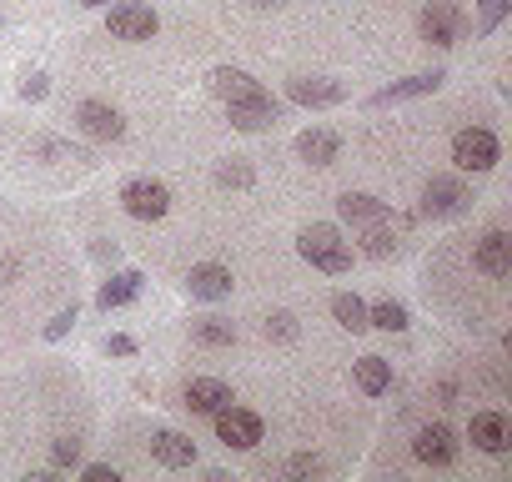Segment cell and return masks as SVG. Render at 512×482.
Segmentation results:
<instances>
[{
  "label": "cell",
  "mask_w": 512,
  "mask_h": 482,
  "mask_svg": "<svg viewBox=\"0 0 512 482\" xmlns=\"http://www.w3.org/2000/svg\"><path fill=\"white\" fill-rule=\"evenodd\" d=\"M297 252H302V262H312L322 277H347V272H352V247L342 241V231H337L332 221H312V226H302Z\"/></svg>",
  "instance_id": "obj_1"
},
{
  "label": "cell",
  "mask_w": 512,
  "mask_h": 482,
  "mask_svg": "<svg viewBox=\"0 0 512 482\" xmlns=\"http://www.w3.org/2000/svg\"><path fill=\"white\" fill-rule=\"evenodd\" d=\"M467 31H472V26H467V16H462L457 0H427V6L417 11V36H422L427 46H437V51L462 46Z\"/></svg>",
  "instance_id": "obj_2"
},
{
  "label": "cell",
  "mask_w": 512,
  "mask_h": 482,
  "mask_svg": "<svg viewBox=\"0 0 512 482\" xmlns=\"http://www.w3.org/2000/svg\"><path fill=\"white\" fill-rule=\"evenodd\" d=\"M497 156H502V146H497V136H492L487 126H462V131L452 136V166H457V171L482 176V171L497 166Z\"/></svg>",
  "instance_id": "obj_3"
},
{
  "label": "cell",
  "mask_w": 512,
  "mask_h": 482,
  "mask_svg": "<svg viewBox=\"0 0 512 482\" xmlns=\"http://www.w3.org/2000/svg\"><path fill=\"white\" fill-rule=\"evenodd\" d=\"M211 422H216V437H221V447H236V452H251L256 442L267 437V422L256 417L251 407H236V402H226L221 412H211Z\"/></svg>",
  "instance_id": "obj_4"
},
{
  "label": "cell",
  "mask_w": 512,
  "mask_h": 482,
  "mask_svg": "<svg viewBox=\"0 0 512 482\" xmlns=\"http://www.w3.org/2000/svg\"><path fill=\"white\" fill-rule=\"evenodd\" d=\"M121 211H126L131 221H161V216L171 211L166 181H156V176H131V181L121 186Z\"/></svg>",
  "instance_id": "obj_5"
},
{
  "label": "cell",
  "mask_w": 512,
  "mask_h": 482,
  "mask_svg": "<svg viewBox=\"0 0 512 482\" xmlns=\"http://www.w3.org/2000/svg\"><path fill=\"white\" fill-rule=\"evenodd\" d=\"M106 31L116 41H126V46H141V41H151L161 31V16L151 6H141V0H121V6H111V16H106Z\"/></svg>",
  "instance_id": "obj_6"
},
{
  "label": "cell",
  "mask_w": 512,
  "mask_h": 482,
  "mask_svg": "<svg viewBox=\"0 0 512 482\" xmlns=\"http://www.w3.org/2000/svg\"><path fill=\"white\" fill-rule=\"evenodd\" d=\"M206 91L221 101V106H236V101H251V96H262L267 86L256 81L251 71H241V66H211L206 71Z\"/></svg>",
  "instance_id": "obj_7"
},
{
  "label": "cell",
  "mask_w": 512,
  "mask_h": 482,
  "mask_svg": "<svg viewBox=\"0 0 512 482\" xmlns=\"http://www.w3.org/2000/svg\"><path fill=\"white\" fill-rule=\"evenodd\" d=\"M287 101H297L307 111H327V106H342L347 101V86L332 81V76H292L287 81Z\"/></svg>",
  "instance_id": "obj_8"
},
{
  "label": "cell",
  "mask_w": 512,
  "mask_h": 482,
  "mask_svg": "<svg viewBox=\"0 0 512 482\" xmlns=\"http://www.w3.org/2000/svg\"><path fill=\"white\" fill-rule=\"evenodd\" d=\"M76 131L91 141H121L126 136V116L111 101H81L76 106Z\"/></svg>",
  "instance_id": "obj_9"
},
{
  "label": "cell",
  "mask_w": 512,
  "mask_h": 482,
  "mask_svg": "<svg viewBox=\"0 0 512 482\" xmlns=\"http://www.w3.org/2000/svg\"><path fill=\"white\" fill-rule=\"evenodd\" d=\"M412 457L427 462V467H452V462H457V432H452L447 422H427V427H417V437H412Z\"/></svg>",
  "instance_id": "obj_10"
},
{
  "label": "cell",
  "mask_w": 512,
  "mask_h": 482,
  "mask_svg": "<svg viewBox=\"0 0 512 482\" xmlns=\"http://www.w3.org/2000/svg\"><path fill=\"white\" fill-rule=\"evenodd\" d=\"M467 201H472V191L457 176H432L422 186V216H462Z\"/></svg>",
  "instance_id": "obj_11"
},
{
  "label": "cell",
  "mask_w": 512,
  "mask_h": 482,
  "mask_svg": "<svg viewBox=\"0 0 512 482\" xmlns=\"http://www.w3.org/2000/svg\"><path fill=\"white\" fill-rule=\"evenodd\" d=\"M467 437H472V447L477 452H507L512 447V417L507 412H497V407H487V412H472V422H467Z\"/></svg>",
  "instance_id": "obj_12"
},
{
  "label": "cell",
  "mask_w": 512,
  "mask_h": 482,
  "mask_svg": "<svg viewBox=\"0 0 512 482\" xmlns=\"http://www.w3.org/2000/svg\"><path fill=\"white\" fill-rule=\"evenodd\" d=\"M226 121H231L236 131H272V126L282 121V101H277L272 91H262V96H251V101L226 106Z\"/></svg>",
  "instance_id": "obj_13"
},
{
  "label": "cell",
  "mask_w": 512,
  "mask_h": 482,
  "mask_svg": "<svg viewBox=\"0 0 512 482\" xmlns=\"http://www.w3.org/2000/svg\"><path fill=\"white\" fill-rule=\"evenodd\" d=\"M472 267H477L482 277H492V282L512 277V236H507V231H487L477 247H472Z\"/></svg>",
  "instance_id": "obj_14"
},
{
  "label": "cell",
  "mask_w": 512,
  "mask_h": 482,
  "mask_svg": "<svg viewBox=\"0 0 512 482\" xmlns=\"http://www.w3.org/2000/svg\"><path fill=\"white\" fill-rule=\"evenodd\" d=\"M442 81H447V71H417V76H402V81H392V86L372 91V101H367V106H397V101H417V96H432V91H442Z\"/></svg>",
  "instance_id": "obj_15"
},
{
  "label": "cell",
  "mask_w": 512,
  "mask_h": 482,
  "mask_svg": "<svg viewBox=\"0 0 512 482\" xmlns=\"http://www.w3.org/2000/svg\"><path fill=\"white\" fill-rule=\"evenodd\" d=\"M231 267H221V262H196L191 272H186V292L196 297V302H226L231 297Z\"/></svg>",
  "instance_id": "obj_16"
},
{
  "label": "cell",
  "mask_w": 512,
  "mask_h": 482,
  "mask_svg": "<svg viewBox=\"0 0 512 482\" xmlns=\"http://www.w3.org/2000/svg\"><path fill=\"white\" fill-rule=\"evenodd\" d=\"M151 457H156L161 467L181 472V467H196V442H191L186 432H176V427H156V432H151Z\"/></svg>",
  "instance_id": "obj_17"
},
{
  "label": "cell",
  "mask_w": 512,
  "mask_h": 482,
  "mask_svg": "<svg viewBox=\"0 0 512 482\" xmlns=\"http://www.w3.org/2000/svg\"><path fill=\"white\" fill-rule=\"evenodd\" d=\"M141 287H146V277H141L136 267H121V272H111V277L101 282L96 307H101V312H121V307H131V302L141 297Z\"/></svg>",
  "instance_id": "obj_18"
},
{
  "label": "cell",
  "mask_w": 512,
  "mask_h": 482,
  "mask_svg": "<svg viewBox=\"0 0 512 482\" xmlns=\"http://www.w3.org/2000/svg\"><path fill=\"white\" fill-rule=\"evenodd\" d=\"M226 402H236V397H231V387H226L221 377H191L186 392H181V407H186V412H201V417L221 412Z\"/></svg>",
  "instance_id": "obj_19"
},
{
  "label": "cell",
  "mask_w": 512,
  "mask_h": 482,
  "mask_svg": "<svg viewBox=\"0 0 512 482\" xmlns=\"http://www.w3.org/2000/svg\"><path fill=\"white\" fill-rule=\"evenodd\" d=\"M297 156H302L307 166H332V161L342 156V136L327 131V126H307V131L297 136Z\"/></svg>",
  "instance_id": "obj_20"
},
{
  "label": "cell",
  "mask_w": 512,
  "mask_h": 482,
  "mask_svg": "<svg viewBox=\"0 0 512 482\" xmlns=\"http://www.w3.org/2000/svg\"><path fill=\"white\" fill-rule=\"evenodd\" d=\"M337 211H342V221H352V226H372V221H392V211H387V201H377L372 191H342V196H337Z\"/></svg>",
  "instance_id": "obj_21"
},
{
  "label": "cell",
  "mask_w": 512,
  "mask_h": 482,
  "mask_svg": "<svg viewBox=\"0 0 512 482\" xmlns=\"http://www.w3.org/2000/svg\"><path fill=\"white\" fill-rule=\"evenodd\" d=\"M352 377H357V387H362L367 397H382V392L392 387V362L377 357V352H367V357L352 362Z\"/></svg>",
  "instance_id": "obj_22"
},
{
  "label": "cell",
  "mask_w": 512,
  "mask_h": 482,
  "mask_svg": "<svg viewBox=\"0 0 512 482\" xmlns=\"http://www.w3.org/2000/svg\"><path fill=\"white\" fill-rule=\"evenodd\" d=\"M31 156H41V161H56V166H91V151H81V146H71V141H61V136H36L31 141Z\"/></svg>",
  "instance_id": "obj_23"
},
{
  "label": "cell",
  "mask_w": 512,
  "mask_h": 482,
  "mask_svg": "<svg viewBox=\"0 0 512 482\" xmlns=\"http://www.w3.org/2000/svg\"><path fill=\"white\" fill-rule=\"evenodd\" d=\"M332 317H337V327L352 332V337L367 332V302H362L357 292H337V297H332Z\"/></svg>",
  "instance_id": "obj_24"
},
{
  "label": "cell",
  "mask_w": 512,
  "mask_h": 482,
  "mask_svg": "<svg viewBox=\"0 0 512 482\" xmlns=\"http://www.w3.org/2000/svg\"><path fill=\"white\" fill-rule=\"evenodd\" d=\"M367 327H377V332H407V327H412V317H407V307H402V302L382 297V302H372V307H367Z\"/></svg>",
  "instance_id": "obj_25"
},
{
  "label": "cell",
  "mask_w": 512,
  "mask_h": 482,
  "mask_svg": "<svg viewBox=\"0 0 512 482\" xmlns=\"http://www.w3.org/2000/svg\"><path fill=\"white\" fill-rule=\"evenodd\" d=\"M191 337L201 347H231L236 342V322H226V317H191Z\"/></svg>",
  "instance_id": "obj_26"
},
{
  "label": "cell",
  "mask_w": 512,
  "mask_h": 482,
  "mask_svg": "<svg viewBox=\"0 0 512 482\" xmlns=\"http://www.w3.org/2000/svg\"><path fill=\"white\" fill-rule=\"evenodd\" d=\"M251 181H256V171L246 166V156H226V161L216 166V186H221V191H246Z\"/></svg>",
  "instance_id": "obj_27"
},
{
  "label": "cell",
  "mask_w": 512,
  "mask_h": 482,
  "mask_svg": "<svg viewBox=\"0 0 512 482\" xmlns=\"http://www.w3.org/2000/svg\"><path fill=\"white\" fill-rule=\"evenodd\" d=\"M362 252H367V257H392V252H397V236L387 231V221H372V226L362 231Z\"/></svg>",
  "instance_id": "obj_28"
},
{
  "label": "cell",
  "mask_w": 512,
  "mask_h": 482,
  "mask_svg": "<svg viewBox=\"0 0 512 482\" xmlns=\"http://www.w3.org/2000/svg\"><path fill=\"white\" fill-rule=\"evenodd\" d=\"M507 6H512V0H477V36H492L502 21H507Z\"/></svg>",
  "instance_id": "obj_29"
},
{
  "label": "cell",
  "mask_w": 512,
  "mask_h": 482,
  "mask_svg": "<svg viewBox=\"0 0 512 482\" xmlns=\"http://www.w3.org/2000/svg\"><path fill=\"white\" fill-rule=\"evenodd\" d=\"M16 96H21V101H46V96H51V76H46V71H26V76L16 81Z\"/></svg>",
  "instance_id": "obj_30"
},
{
  "label": "cell",
  "mask_w": 512,
  "mask_h": 482,
  "mask_svg": "<svg viewBox=\"0 0 512 482\" xmlns=\"http://www.w3.org/2000/svg\"><path fill=\"white\" fill-rule=\"evenodd\" d=\"M76 317H81V307L71 302L66 312H56V317H51V322L41 327V337H46V342H61V337H71V327H76Z\"/></svg>",
  "instance_id": "obj_31"
},
{
  "label": "cell",
  "mask_w": 512,
  "mask_h": 482,
  "mask_svg": "<svg viewBox=\"0 0 512 482\" xmlns=\"http://www.w3.org/2000/svg\"><path fill=\"white\" fill-rule=\"evenodd\" d=\"M267 337H272V342H297L302 327H297L292 312H272V317H267Z\"/></svg>",
  "instance_id": "obj_32"
},
{
  "label": "cell",
  "mask_w": 512,
  "mask_h": 482,
  "mask_svg": "<svg viewBox=\"0 0 512 482\" xmlns=\"http://www.w3.org/2000/svg\"><path fill=\"white\" fill-rule=\"evenodd\" d=\"M327 467H322V457L317 452H297V457H287V477H322Z\"/></svg>",
  "instance_id": "obj_33"
},
{
  "label": "cell",
  "mask_w": 512,
  "mask_h": 482,
  "mask_svg": "<svg viewBox=\"0 0 512 482\" xmlns=\"http://www.w3.org/2000/svg\"><path fill=\"white\" fill-rule=\"evenodd\" d=\"M51 462H56V467H76V462H81V437H56Z\"/></svg>",
  "instance_id": "obj_34"
},
{
  "label": "cell",
  "mask_w": 512,
  "mask_h": 482,
  "mask_svg": "<svg viewBox=\"0 0 512 482\" xmlns=\"http://www.w3.org/2000/svg\"><path fill=\"white\" fill-rule=\"evenodd\" d=\"M101 347H106V357H136V337H126V332H111Z\"/></svg>",
  "instance_id": "obj_35"
},
{
  "label": "cell",
  "mask_w": 512,
  "mask_h": 482,
  "mask_svg": "<svg viewBox=\"0 0 512 482\" xmlns=\"http://www.w3.org/2000/svg\"><path fill=\"white\" fill-rule=\"evenodd\" d=\"M11 282H21V257L16 252H0V287H11Z\"/></svg>",
  "instance_id": "obj_36"
},
{
  "label": "cell",
  "mask_w": 512,
  "mask_h": 482,
  "mask_svg": "<svg viewBox=\"0 0 512 482\" xmlns=\"http://www.w3.org/2000/svg\"><path fill=\"white\" fill-rule=\"evenodd\" d=\"M91 257H96V262H116V257H121V247H116L111 236H96V241H91Z\"/></svg>",
  "instance_id": "obj_37"
},
{
  "label": "cell",
  "mask_w": 512,
  "mask_h": 482,
  "mask_svg": "<svg viewBox=\"0 0 512 482\" xmlns=\"http://www.w3.org/2000/svg\"><path fill=\"white\" fill-rule=\"evenodd\" d=\"M81 477H86V482H116L121 472H116L111 462H91V467H81Z\"/></svg>",
  "instance_id": "obj_38"
},
{
  "label": "cell",
  "mask_w": 512,
  "mask_h": 482,
  "mask_svg": "<svg viewBox=\"0 0 512 482\" xmlns=\"http://www.w3.org/2000/svg\"><path fill=\"white\" fill-rule=\"evenodd\" d=\"M256 11H277V6H287V0H251Z\"/></svg>",
  "instance_id": "obj_39"
},
{
  "label": "cell",
  "mask_w": 512,
  "mask_h": 482,
  "mask_svg": "<svg viewBox=\"0 0 512 482\" xmlns=\"http://www.w3.org/2000/svg\"><path fill=\"white\" fill-rule=\"evenodd\" d=\"M81 6H86V11H106V6H111V0H81Z\"/></svg>",
  "instance_id": "obj_40"
}]
</instances>
